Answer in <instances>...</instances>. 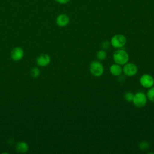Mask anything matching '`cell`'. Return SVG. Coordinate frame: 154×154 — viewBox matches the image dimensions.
Segmentation results:
<instances>
[{
  "label": "cell",
  "mask_w": 154,
  "mask_h": 154,
  "mask_svg": "<svg viewBox=\"0 0 154 154\" xmlns=\"http://www.w3.org/2000/svg\"><path fill=\"white\" fill-rule=\"evenodd\" d=\"M109 71L112 75L115 76H119L122 75L123 72V69L120 65L117 63H114L111 64L109 67Z\"/></svg>",
  "instance_id": "10"
},
{
  "label": "cell",
  "mask_w": 154,
  "mask_h": 154,
  "mask_svg": "<svg viewBox=\"0 0 154 154\" xmlns=\"http://www.w3.org/2000/svg\"><path fill=\"white\" fill-rule=\"evenodd\" d=\"M16 149L19 153H25L28 150V145L24 141H20L16 144Z\"/></svg>",
  "instance_id": "11"
},
{
  "label": "cell",
  "mask_w": 154,
  "mask_h": 154,
  "mask_svg": "<svg viewBox=\"0 0 154 154\" xmlns=\"http://www.w3.org/2000/svg\"><path fill=\"white\" fill-rule=\"evenodd\" d=\"M126 43V38L123 34H118L114 35L110 40L111 45L117 49L122 48Z\"/></svg>",
  "instance_id": "4"
},
{
  "label": "cell",
  "mask_w": 154,
  "mask_h": 154,
  "mask_svg": "<svg viewBox=\"0 0 154 154\" xmlns=\"http://www.w3.org/2000/svg\"><path fill=\"white\" fill-rule=\"evenodd\" d=\"M55 1L61 4H65L68 3L70 1V0H55Z\"/></svg>",
  "instance_id": "18"
},
{
  "label": "cell",
  "mask_w": 154,
  "mask_h": 154,
  "mask_svg": "<svg viewBox=\"0 0 154 154\" xmlns=\"http://www.w3.org/2000/svg\"><path fill=\"white\" fill-rule=\"evenodd\" d=\"M134 94H133L131 92H126L125 95H124V97L125 99L129 102H132V100H133V97H134Z\"/></svg>",
  "instance_id": "15"
},
{
  "label": "cell",
  "mask_w": 154,
  "mask_h": 154,
  "mask_svg": "<svg viewBox=\"0 0 154 154\" xmlns=\"http://www.w3.org/2000/svg\"><path fill=\"white\" fill-rule=\"evenodd\" d=\"M110 45H111L110 42H109V41H108V40H105V41H103V42L102 43V44H101V47H102V49L106 50V49H109Z\"/></svg>",
  "instance_id": "17"
},
{
  "label": "cell",
  "mask_w": 154,
  "mask_h": 154,
  "mask_svg": "<svg viewBox=\"0 0 154 154\" xmlns=\"http://www.w3.org/2000/svg\"><path fill=\"white\" fill-rule=\"evenodd\" d=\"M123 72L125 75L127 76H135L138 72L137 66L132 63H127L123 65L122 68Z\"/></svg>",
  "instance_id": "5"
},
{
  "label": "cell",
  "mask_w": 154,
  "mask_h": 154,
  "mask_svg": "<svg viewBox=\"0 0 154 154\" xmlns=\"http://www.w3.org/2000/svg\"><path fill=\"white\" fill-rule=\"evenodd\" d=\"M149 147H150V144L146 141H141L139 144V148L141 150H146L148 149L149 148Z\"/></svg>",
  "instance_id": "14"
},
{
  "label": "cell",
  "mask_w": 154,
  "mask_h": 154,
  "mask_svg": "<svg viewBox=\"0 0 154 154\" xmlns=\"http://www.w3.org/2000/svg\"><path fill=\"white\" fill-rule=\"evenodd\" d=\"M37 64L42 67H45L48 66L51 62L50 57L46 54H43L39 55L36 60Z\"/></svg>",
  "instance_id": "8"
},
{
  "label": "cell",
  "mask_w": 154,
  "mask_h": 154,
  "mask_svg": "<svg viewBox=\"0 0 154 154\" xmlns=\"http://www.w3.org/2000/svg\"><path fill=\"white\" fill-rule=\"evenodd\" d=\"M147 98L152 102H154V86L149 88L147 94H146Z\"/></svg>",
  "instance_id": "12"
},
{
  "label": "cell",
  "mask_w": 154,
  "mask_h": 154,
  "mask_svg": "<svg viewBox=\"0 0 154 154\" xmlns=\"http://www.w3.org/2000/svg\"><path fill=\"white\" fill-rule=\"evenodd\" d=\"M89 70L92 75L96 77H99L103 75L104 67L100 61H93L90 64Z\"/></svg>",
  "instance_id": "2"
},
{
  "label": "cell",
  "mask_w": 154,
  "mask_h": 154,
  "mask_svg": "<svg viewBox=\"0 0 154 154\" xmlns=\"http://www.w3.org/2000/svg\"><path fill=\"white\" fill-rule=\"evenodd\" d=\"M107 54L105 50H99L96 53V57L99 60H104L106 58Z\"/></svg>",
  "instance_id": "13"
},
{
  "label": "cell",
  "mask_w": 154,
  "mask_h": 154,
  "mask_svg": "<svg viewBox=\"0 0 154 154\" xmlns=\"http://www.w3.org/2000/svg\"><path fill=\"white\" fill-rule=\"evenodd\" d=\"M23 57V51L20 47H16L11 52V58L14 61H19Z\"/></svg>",
  "instance_id": "9"
},
{
  "label": "cell",
  "mask_w": 154,
  "mask_h": 154,
  "mask_svg": "<svg viewBox=\"0 0 154 154\" xmlns=\"http://www.w3.org/2000/svg\"><path fill=\"white\" fill-rule=\"evenodd\" d=\"M70 21L69 17L66 14H60L56 18V23L60 27L67 26Z\"/></svg>",
  "instance_id": "7"
},
{
  "label": "cell",
  "mask_w": 154,
  "mask_h": 154,
  "mask_svg": "<svg viewBox=\"0 0 154 154\" xmlns=\"http://www.w3.org/2000/svg\"><path fill=\"white\" fill-rule=\"evenodd\" d=\"M147 98L146 95L141 91L134 94L132 102L134 105L137 108L144 107L147 103Z\"/></svg>",
  "instance_id": "3"
},
{
  "label": "cell",
  "mask_w": 154,
  "mask_h": 154,
  "mask_svg": "<svg viewBox=\"0 0 154 154\" xmlns=\"http://www.w3.org/2000/svg\"><path fill=\"white\" fill-rule=\"evenodd\" d=\"M31 75L33 78H37L40 75V70L37 67H34L31 70Z\"/></svg>",
  "instance_id": "16"
},
{
  "label": "cell",
  "mask_w": 154,
  "mask_h": 154,
  "mask_svg": "<svg viewBox=\"0 0 154 154\" xmlns=\"http://www.w3.org/2000/svg\"><path fill=\"white\" fill-rule=\"evenodd\" d=\"M113 60L115 63L120 66H123L129 61V57L128 53L123 49H118L113 54Z\"/></svg>",
  "instance_id": "1"
},
{
  "label": "cell",
  "mask_w": 154,
  "mask_h": 154,
  "mask_svg": "<svg viewBox=\"0 0 154 154\" xmlns=\"http://www.w3.org/2000/svg\"><path fill=\"white\" fill-rule=\"evenodd\" d=\"M140 83L142 87L149 88L154 85V78L149 74H144L140 78Z\"/></svg>",
  "instance_id": "6"
}]
</instances>
